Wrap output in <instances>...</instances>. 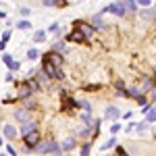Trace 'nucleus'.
Instances as JSON below:
<instances>
[{"label":"nucleus","mask_w":156,"mask_h":156,"mask_svg":"<svg viewBox=\"0 0 156 156\" xmlns=\"http://www.w3.org/2000/svg\"><path fill=\"white\" fill-rule=\"evenodd\" d=\"M42 71L46 73L50 79H52V77H56V79H62V77H65V73L58 71V69H56V67H54L52 62H48L46 58H44V65H42Z\"/></svg>","instance_id":"nucleus-1"},{"label":"nucleus","mask_w":156,"mask_h":156,"mask_svg":"<svg viewBox=\"0 0 156 156\" xmlns=\"http://www.w3.org/2000/svg\"><path fill=\"white\" fill-rule=\"evenodd\" d=\"M108 12H112V15H117V17H125V2H112V4H108Z\"/></svg>","instance_id":"nucleus-2"},{"label":"nucleus","mask_w":156,"mask_h":156,"mask_svg":"<svg viewBox=\"0 0 156 156\" xmlns=\"http://www.w3.org/2000/svg\"><path fill=\"white\" fill-rule=\"evenodd\" d=\"M15 119L19 121V123H23V125H27V123H31V115H29L27 108H19V110L15 112Z\"/></svg>","instance_id":"nucleus-3"},{"label":"nucleus","mask_w":156,"mask_h":156,"mask_svg":"<svg viewBox=\"0 0 156 156\" xmlns=\"http://www.w3.org/2000/svg\"><path fill=\"white\" fill-rule=\"evenodd\" d=\"M50 148H52V140H42L34 148V152H37V154H50Z\"/></svg>","instance_id":"nucleus-4"},{"label":"nucleus","mask_w":156,"mask_h":156,"mask_svg":"<svg viewBox=\"0 0 156 156\" xmlns=\"http://www.w3.org/2000/svg\"><path fill=\"white\" fill-rule=\"evenodd\" d=\"M31 92H34V87H31L29 81H27V83H21V85H19V90H17L19 98H23V100H27V98L31 96Z\"/></svg>","instance_id":"nucleus-5"},{"label":"nucleus","mask_w":156,"mask_h":156,"mask_svg":"<svg viewBox=\"0 0 156 156\" xmlns=\"http://www.w3.org/2000/svg\"><path fill=\"white\" fill-rule=\"evenodd\" d=\"M140 87H142V94H144V92H152V90L156 87V79H152V77H144Z\"/></svg>","instance_id":"nucleus-6"},{"label":"nucleus","mask_w":156,"mask_h":156,"mask_svg":"<svg viewBox=\"0 0 156 156\" xmlns=\"http://www.w3.org/2000/svg\"><path fill=\"white\" fill-rule=\"evenodd\" d=\"M36 131H37V123L36 121H31V123H27V125L21 127V135H23V137H27V135H31V133H36Z\"/></svg>","instance_id":"nucleus-7"},{"label":"nucleus","mask_w":156,"mask_h":156,"mask_svg":"<svg viewBox=\"0 0 156 156\" xmlns=\"http://www.w3.org/2000/svg\"><path fill=\"white\" fill-rule=\"evenodd\" d=\"M46 60H48V62H52V65H54L56 69H58L60 65H62V56H60L58 52H50L48 56H46Z\"/></svg>","instance_id":"nucleus-8"},{"label":"nucleus","mask_w":156,"mask_h":156,"mask_svg":"<svg viewBox=\"0 0 156 156\" xmlns=\"http://www.w3.org/2000/svg\"><path fill=\"white\" fill-rule=\"evenodd\" d=\"M75 25L79 27V31H81V34L85 36V40H87V37H92V36H94V27H92V25H83V23H79V21H77Z\"/></svg>","instance_id":"nucleus-9"},{"label":"nucleus","mask_w":156,"mask_h":156,"mask_svg":"<svg viewBox=\"0 0 156 156\" xmlns=\"http://www.w3.org/2000/svg\"><path fill=\"white\" fill-rule=\"evenodd\" d=\"M4 137L6 140H15V137H19V133H17V129H15V125H4Z\"/></svg>","instance_id":"nucleus-10"},{"label":"nucleus","mask_w":156,"mask_h":156,"mask_svg":"<svg viewBox=\"0 0 156 156\" xmlns=\"http://www.w3.org/2000/svg\"><path fill=\"white\" fill-rule=\"evenodd\" d=\"M40 142H42V140H40V135H37V131H36V133H31V135H27V137H25V144L29 146V148H36V146L40 144Z\"/></svg>","instance_id":"nucleus-11"},{"label":"nucleus","mask_w":156,"mask_h":156,"mask_svg":"<svg viewBox=\"0 0 156 156\" xmlns=\"http://www.w3.org/2000/svg\"><path fill=\"white\" fill-rule=\"evenodd\" d=\"M104 115H106V119H110V121H117V119H119V108L110 104V106H106V112H104Z\"/></svg>","instance_id":"nucleus-12"},{"label":"nucleus","mask_w":156,"mask_h":156,"mask_svg":"<svg viewBox=\"0 0 156 156\" xmlns=\"http://www.w3.org/2000/svg\"><path fill=\"white\" fill-rule=\"evenodd\" d=\"M62 152H69V150H73V148H75V137H65V140H62Z\"/></svg>","instance_id":"nucleus-13"},{"label":"nucleus","mask_w":156,"mask_h":156,"mask_svg":"<svg viewBox=\"0 0 156 156\" xmlns=\"http://www.w3.org/2000/svg\"><path fill=\"white\" fill-rule=\"evenodd\" d=\"M67 40H73V42H85V36L79 31V29H73L71 34L67 36Z\"/></svg>","instance_id":"nucleus-14"},{"label":"nucleus","mask_w":156,"mask_h":156,"mask_svg":"<svg viewBox=\"0 0 156 156\" xmlns=\"http://www.w3.org/2000/svg\"><path fill=\"white\" fill-rule=\"evenodd\" d=\"M92 27H94V29H102V27H104V19H102L100 12L92 17Z\"/></svg>","instance_id":"nucleus-15"},{"label":"nucleus","mask_w":156,"mask_h":156,"mask_svg":"<svg viewBox=\"0 0 156 156\" xmlns=\"http://www.w3.org/2000/svg\"><path fill=\"white\" fill-rule=\"evenodd\" d=\"M36 81L40 85H50V77L44 71H40V73H36Z\"/></svg>","instance_id":"nucleus-16"},{"label":"nucleus","mask_w":156,"mask_h":156,"mask_svg":"<svg viewBox=\"0 0 156 156\" xmlns=\"http://www.w3.org/2000/svg\"><path fill=\"white\" fill-rule=\"evenodd\" d=\"M127 96H133L135 100H137L140 96H144V94H142V87H140V85H129V90H127Z\"/></svg>","instance_id":"nucleus-17"},{"label":"nucleus","mask_w":156,"mask_h":156,"mask_svg":"<svg viewBox=\"0 0 156 156\" xmlns=\"http://www.w3.org/2000/svg\"><path fill=\"white\" fill-rule=\"evenodd\" d=\"M50 154H62V146L58 144V142H54V140H52V148H50Z\"/></svg>","instance_id":"nucleus-18"},{"label":"nucleus","mask_w":156,"mask_h":156,"mask_svg":"<svg viewBox=\"0 0 156 156\" xmlns=\"http://www.w3.org/2000/svg\"><path fill=\"white\" fill-rule=\"evenodd\" d=\"M154 121H156V104L152 106V110L146 115V123H154Z\"/></svg>","instance_id":"nucleus-19"},{"label":"nucleus","mask_w":156,"mask_h":156,"mask_svg":"<svg viewBox=\"0 0 156 156\" xmlns=\"http://www.w3.org/2000/svg\"><path fill=\"white\" fill-rule=\"evenodd\" d=\"M44 40H46V31L44 29H37L36 36H34V42H44Z\"/></svg>","instance_id":"nucleus-20"},{"label":"nucleus","mask_w":156,"mask_h":156,"mask_svg":"<svg viewBox=\"0 0 156 156\" xmlns=\"http://www.w3.org/2000/svg\"><path fill=\"white\" fill-rule=\"evenodd\" d=\"M37 56H40V50H37V48H29V50H27V58H29V60H36Z\"/></svg>","instance_id":"nucleus-21"},{"label":"nucleus","mask_w":156,"mask_h":156,"mask_svg":"<svg viewBox=\"0 0 156 156\" xmlns=\"http://www.w3.org/2000/svg\"><path fill=\"white\" fill-rule=\"evenodd\" d=\"M125 9H127L129 12H135L137 11V4H135L133 0H125Z\"/></svg>","instance_id":"nucleus-22"},{"label":"nucleus","mask_w":156,"mask_h":156,"mask_svg":"<svg viewBox=\"0 0 156 156\" xmlns=\"http://www.w3.org/2000/svg\"><path fill=\"white\" fill-rule=\"evenodd\" d=\"M81 123H83L85 127H90V125H92V115H90V112H83V115H81Z\"/></svg>","instance_id":"nucleus-23"},{"label":"nucleus","mask_w":156,"mask_h":156,"mask_svg":"<svg viewBox=\"0 0 156 156\" xmlns=\"http://www.w3.org/2000/svg\"><path fill=\"white\" fill-rule=\"evenodd\" d=\"M60 50H65V42H54L50 52H60Z\"/></svg>","instance_id":"nucleus-24"},{"label":"nucleus","mask_w":156,"mask_h":156,"mask_svg":"<svg viewBox=\"0 0 156 156\" xmlns=\"http://www.w3.org/2000/svg\"><path fill=\"white\" fill-rule=\"evenodd\" d=\"M2 62H4L6 67H11V65L15 62V60H12V56L9 54V52H4V54H2Z\"/></svg>","instance_id":"nucleus-25"},{"label":"nucleus","mask_w":156,"mask_h":156,"mask_svg":"<svg viewBox=\"0 0 156 156\" xmlns=\"http://www.w3.org/2000/svg\"><path fill=\"white\" fill-rule=\"evenodd\" d=\"M115 144H117V140H115V137H110V140H106V142L102 144V150H108V148H112Z\"/></svg>","instance_id":"nucleus-26"},{"label":"nucleus","mask_w":156,"mask_h":156,"mask_svg":"<svg viewBox=\"0 0 156 156\" xmlns=\"http://www.w3.org/2000/svg\"><path fill=\"white\" fill-rule=\"evenodd\" d=\"M77 106L85 108V112H90V110H92V106H90V102H85V100H77Z\"/></svg>","instance_id":"nucleus-27"},{"label":"nucleus","mask_w":156,"mask_h":156,"mask_svg":"<svg viewBox=\"0 0 156 156\" xmlns=\"http://www.w3.org/2000/svg\"><path fill=\"white\" fill-rule=\"evenodd\" d=\"M133 127H135V131H137V133H144L146 129H148V125H146V123H137V125H133Z\"/></svg>","instance_id":"nucleus-28"},{"label":"nucleus","mask_w":156,"mask_h":156,"mask_svg":"<svg viewBox=\"0 0 156 156\" xmlns=\"http://www.w3.org/2000/svg\"><path fill=\"white\" fill-rule=\"evenodd\" d=\"M17 27H19V29H29V27H31V23H29V21H19V23H17Z\"/></svg>","instance_id":"nucleus-29"},{"label":"nucleus","mask_w":156,"mask_h":156,"mask_svg":"<svg viewBox=\"0 0 156 156\" xmlns=\"http://www.w3.org/2000/svg\"><path fill=\"white\" fill-rule=\"evenodd\" d=\"M81 156H90V144H83L81 146V152H79Z\"/></svg>","instance_id":"nucleus-30"},{"label":"nucleus","mask_w":156,"mask_h":156,"mask_svg":"<svg viewBox=\"0 0 156 156\" xmlns=\"http://www.w3.org/2000/svg\"><path fill=\"white\" fill-rule=\"evenodd\" d=\"M9 69H11V71H19V69H21V62H19V60H15V62H12Z\"/></svg>","instance_id":"nucleus-31"},{"label":"nucleus","mask_w":156,"mask_h":156,"mask_svg":"<svg viewBox=\"0 0 156 156\" xmlns=\"http://www.w3.org/2000/svg\"><path fill=\"white\" fill-rule=\"evenodd\" d=\"M137 104H140V106L144 108L146 104H148V100H146V96H140V98H137Z\"/></svg>","instance_id":"nucleus-32"},{"label":"nucleus","mask_w":156,"mask_h":156,"mask_svg":"<svg viewBox=\"0 0 156 156\" xmlns=\"http://www.w3.org/2000/svg\"><path fill=\"white\" fill-rule=\"evenodd\" d=\"M77 135H90V127H83V129H79V131H77Z\"/></svg>","instance_id":"nucleus-33"},{"label":"nucleus","mask_w":156,"mask_h":156,"mask_svg":"<svg viewBox=\"0 0 156 156\" xmlns=\"http://www.w3.org/2000/svg\"><path fill=\"white\" fill-rule=\"evenodd\" d=\"M119 129H121L119 123H112V127H110V133H119Z\"/></svg>","instance_id":"nucleus-34"},{"label":"nucleus","mask_w":156,"mask_h":156,"mask_svg":"<svg viewBox=\"0 0 156 156\" xmlns=\"http://www.w3.org/2000/svg\"><path fill=\"white\" fill-rule=\"evenodd\" d=\"M48 31H52V34H56V31H58V23H52L48 27Z\"/></svg>","instance_id":"nucleus-35"},{"label":"nucleus","mask_w":156,"mask_h":156,"mask_svg":"<svg viewBox=\"0 0 156 156\" xmlns=\"http://www.w3.org/2000/svg\"><path fill=\"white\" fill-rule=\"evenodd\" d=\"M6 152H9V156H17V152H15L12 146H6Z\"/></svg>","instance_id":"nucleus-36"},{"label":"nucleus","mask_w":156,"mask_h":156,"mask_svg":"<svg viewBox=\"0 0 156 156\" xmlns=\"http://www.w3.org/2000/svg\"><path fill=\"white\" fill-rule=\"evenodd\" d=\"M150 102H152V104L156 102V87L152 90V92H150Z\"/></svg>","instance_id":"nucleus-37"},{"label":"nucleus","mask_w":156,"mask_h":156,"mask_svg":"<svg viewBox=\"0 0 156 156\" xmlns=\"http://www.w3.org/2000/svg\"><path fill=\"white\" fill-rule=\"evenodd\" d=\"M137 2H140V4H142V6H146V9H148V6H150V4H152V0H137Z\"/></svg>","instance_id":"nucleus-38"},{"label":"nucleus","mask_w":156,"mask_h":156,"mask_svg":"<svg viewBox=\"0 0 156 156\" xmlns=\"http://www.w3.org/2000/svg\"><path fill=\"white\" fill-rule=\"evenodd\" d=\"M117 156H129V154H127V152H125V150L119 146V148H117Z\"/></svg>","instance_id":"nucleus-39"},{"label":"nucleus","mask_w":156,"mask_h":156,"mask_svg":"<svg viewBox=\"0 0 156 156\" xmlns=\"http://www.w3.org/2000/svg\"><path fill=\"white\" fill-rule=\"evenodd\" d=\"M9 37H11V31H4V34H2V42L6 44V42H9Z\"/></svg>","instance_id":"nucleus-40"},{"label":"nucleus","mask_w":156,"mask_h":156,"mask_svg":"<svg viewBox=\"0 0 156 156\" xmlns=\"http://www.w3.org/2000/svg\"><path fill=\"white\" fill-rule=\"evenodd\" d=\"M56 4V0H44V6H54Z\"/></svg>","instance_id":"nucleus-41"},{"label":"nucleus","mask_w":156,"mask_h":156,"mask_svg":"<svg viewBox=\"0 0 156 156\" xmlns=\"http://www.w3.org/2000/svg\"><path fill=\"white\" fill-rule=\"evenodd\" d=\"M150 15H152V12H150V9H146V11H142V17H144V19H148Z\"/></svg>","instance_id":"nucleus-42"},{"label":"nucleus","mask_w":156,"mask_h":156,"mask_svg":"<svg viewBox=\"0 0 156 156\" xmlns=\"http://www.w3.org/2000/svg\"><path fill=\"white\" fill-rule=\"evenodd\" d=\"M19 12H21V15H29V9H27V6H21Z\"/></svg>","instance_id":"nucleus-43"},{"label":"nucleus","mask_w":156,"mask_h":156,"mask_svg":"<svg viewBox=\"0 0 156 156\" xmlns=\"http://www.w3.org/2000/svg\"><path fill=\"white\" fill-rule=\"evenodd\" d=\"M4 48H6V44H4V42L0 40V52H4Z\"/></svg>","instance_id":"nucleus-44"},{"label":"nucleus","mask_w":156,"mask_h":156,"mask_svg":"<svg viewBox=\"0 0 156 156\" xmlns=\"http://www.w3.org/2000/svg\"><path fill=\"white\" fill-rule=\"evenodd\" d=\"M4 17H6V15H4V12H2V11H0V19H4Z\"/></svg>","instance_id":"nucleus-45"},{"label":"nucleus","mask_w":156,"mask_h":156,"mask_svg":"<svg viewBox=\"0 0 156 156\" xmlns=\"http://www.w3.org/2000/svg\"><path fill=\"white\" fill-rule=\"evenodd\" d=\"M0 146H2V137H0Z\"/></svg>","instance_id":"nucleus-46"},{"label":"nucleus","mask_w":156,"mask_h":156,"mask_svg":"<svg viewBox=\"0 0 156 156\" xmlns=\"http://www.w3.org/2000/svg\"><path fill=\"white\" fill-rule=\"evenodd\" d=\"M154 77H156V69H154Z\"/></svg>","instance_id":"nucleus-47"},{"label":"nucleus","mask_w":156,"mask_h":156,"mask_svg":"<svg viewBox=\"0 0 156 156\" xmlns=\"http://www.w3.org/2000/svg\"><path fill=\"white\" fill-rule=\"evenodd\" d=\"M0 156H6V154H0Z\"/></svg>","instance_id":"nucleus-48"}]
</instances>
